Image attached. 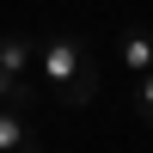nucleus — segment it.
<instances>
[{
  "instance_id": "f257e3e1",
  "label": "nucleus",
  "mask_w": 153,
  "mask_h": 153,
  "mask_svg": "<svg viewBox=\"0 0 153 153\" xmlns=\"http://www.w3.org/2000/svg\"><path fill=\"white\" fill-rule=\"evenodd\" d=\"M37 68H43V80L61 92V104H92V98H98L92 49H86L68 25H61V31H49V37H37Z\"/></svg>"
},
{
  "instance_id": "f03ea898",
  "label": "nucleus",
  "mask_w": 153,
  "mask_h": 153,
  "mask_svg": "<svg viewBox=\"0 0 153 153\" xmlns=\"http://www.w3.org/2000/svg\"><path fill=\"white\" fill-rule=\"evenodd\" d=\"M31 74H37V37L0 31V104L31 110Z\"/></svg>"
},
{
  "instance_id": "7ed1b4c3",
  "label": "nucleus",
  "mask_w": 153,
  "mask_h": 153,
  "mask_svg": "<svg viewBox=\"0 0 153 153\" xmlns=\"http://www.w3.org/2000/svg\"><path fill=\"white\" fill-rule=\"evenodd\" d=\"M117 55H123L129 74H147L153 68V25H129V31L117 37Z\"/></svg>"
},
{
  "instance_id": "20e7f679",
  "label": "nucleus",
  "mask_w": 153,
  "mask_h": 153,
  "mask_svg": "<svg viewBox=\"0 0 153 153\" xmlns=\"http://www.w3.org/2000/svg\"><path fill=\"white\" fill-rule=\"evenodd\" d=\"M0 153H37V135H31V117L12 104H0Z\"/></svg>"
},
{
  "instance_id": "39448f33",
  "label": "nucleus",
  "mask_w": 153,
  "mask_h": 153,
  "mask_svg": "<svg viewBox=\"0 0 153 153\" xmlns=\"http://www.w3.org/2000/svg\"><path fill=\"white\" fill-rule=\"evenodd\" d=\"M135 110H141V123H153V68L135 74Z\"/></svg>"
}]
</instances>
